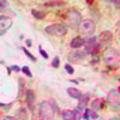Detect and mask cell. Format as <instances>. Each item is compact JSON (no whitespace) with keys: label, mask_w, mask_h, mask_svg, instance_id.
Here are the masks:
<instances>
[{"label":"cell","mask_w":120,"mask_h":120,"mask_svg":"<svg viewBox=\"0 0 120 120\" xmlns=\"http://www.w3.org/2000/svg\"><path fill=\"white\" fill-rule=\"evenodd\" d=\"M100 38H101V42L103 43H108V42H111L112 41V38H113V35L111 31H103L101 34V36H100Z\"/></svg>","instance_id":"17"},{"label":"cell","mask_w":120,"mask_h":120,"mask_svg":"<svg viewBox=\"0 0 120 120\" xmlns=\"http://www.w3.org/2000/svg\"><path fill=\"white\" fill-rule=\"evenodd\" d=\"M22 71H23V72H24V75H25V76H28L29 78H31V77H33V73H31V71H30L29 66H23V67H22Z\"/></svg>","instance_id":"22"},{"label":"cell","mask_w":120,"mask_h":120,"mask_svg":"<svg viewBox=\"0 0 120 120\" xmlns=\"http://www.w3.org/2000/svg\"><path fill=\"white\" fill-rule=\"evenodd\" d=\"M66 21L71 25L79 24L81 23V12H79L78 10H76V8L68 10L67 13H66Z\"/></svg>","instance_id":"6"},{"label":"cell","mask_w":120,"mask_h":120,"mask_svg":"<svg viewBox=\"0 0 120 120\" xmlns=\"http://www.w3.org/2000/svg\"><path fill=\"white\" fill-rule=\"evenodd\" d=\"M38 51H40V54H41L45 59H48V54L46 53L45 49H42V47H41V46H38Z\"/></svg>","instance_id":"26"},{"label":"cell","mask_w":120,"mask_h":120,"mask_svg":"<svg viewBox=\"0 0 120 120\" xmlns=\"http://www.w3.org/2000/svg\"><path fill=\"white\" fill-rule=\"evenodd\" d=\"M17 119H19V120H28V111L25 108H19L17 111Z\"/></svg>","instance_id":"18"},{"label":"cell","mask_w":120,"mask_h":120,"mask_svg":"<svg viewBox=\"0 0 120 120\" xmlns=\"http://www.w3.org/2000/svg\"><path fill=\"white\" fill-rule=\"evenodd\" d=\"M59 63H60L59 56H55V58L53 59V61H52V66H53L54 68H58V67H59Z\"/></svg>","instance_id":"24"},{"label":"cell","mask_w":120,"mask_h":120,"mask_svg":"<svg viewBox=\"0 0 120 120\" xmlns=\"http://www.w3.org/2000/svg\"><path fill=\"white\" fill-rule=\"evenodd\" d=\"M35 93L33 90H28L26 91V101H28V106L30 109H34V103H35Z\"/></svg>","instance_id":"11"},{"label":"cell","mask_w":120,"mask_h":120,"mask_svg":"<svg viewBox=\"0 0 120 120\" xmlns=\"http://www.w3.org/2000/svg\"><path fill=\"white\" fill-rule=\"evenodd\" d=\"M103 103H105V100L102 98H95L94 101L91 102V109H94V111H100L102 107H103Z\"/></svg>","instance_id":"15"},{"label":"cell","mask_w":120,"mask_h":120,"mask_svg":"<svg viewBox=\"0 0 120 120\" xmlns=\"http://www.w3.org/2000/svg\"><path fill=\"white\" fill-rule=\"evenodd\" d=\"M25 43H26V46H28V47L33 46V42H31V40H26V41H25Z\"/></svg>","instance_id":"29"},{"label":"cell","mask_w":120,"mask_h":120,"mask_svg":"<svg viewBox=\"0 0 120 120\" xmlns=\"http://www.w3.org/2000/svg\"><path fill=\"white\" fill-rule=\"evenodd\" d=\"M38 115L41 120H54L55 115V105L54 102L49 101H43L40 103V109H38Z\"/></svg>","instance_id":"1"},{"label":"cell","mask_w":120,"mask_h":120,"mask_svg":"<svg viewBox=\"0 0 120 120\" xmlns=\"http://www.w3.org/2000/svg\"><path fill=\"white\" fill-rule=\"evenodd\" d=\"M67 94L70 95V97H72V98H81V96L83 95L81 90H78L77 88H68L67 89Z\"/></svg>","instance_id":"13"},{"label":"cell","mask_w":120,"mask_h":120,"mask_svg":"<svg viewBox=\"0 0 120 120\" xmlns=\"http://www.w3.org/2000/svg\"><path fill=\"white\" fill-rule=\"evenodd\" d=\"M0 10H1V11H4V10H6L7 7H8V1H5V0H1V1H0Z\"/></svg>","instance_id":"25"},{"label":"cell","mask_w":120,"mask_h":120,"mask_svg":"<svg viewBox=\"0 0 120 120\" xmlns=\"http://www.w3.org/2000/svg\"><path fill=\"white\" fill-rule=\"evenodd\" d=\"M84 48H85V52L86 54H95L98 48H100V43H97V38L96 37H91V38H88L85 43H84Z\"/></svg>","instance_id":"5"},{"label":"cell","mask_w":120,"mask_h":120,"mask_svg":"<svg viewBox=\"0 0 120 120\" xmlns=\"http://www.w3.org/2000/svg\"><path fill=\"white\" fill-rule=\"evenodd\" d=\"M119 90H120V86H119Z\"/></svg>","instance_id":"31"},{"label":"cell","mask_w":120,"mask_h":120,"mask_svg":"<svg viewBox=\"0 0 120 120\" xmlns=\"http://www.w3.org/2000/svg\"><path fill=\"white\" fill-rule=\"evenodd\" d=\"M95 28H96L95 22L90 18H85L79 23V31H81V34H84V35H88V36L93 35L95 33Z\"/></svg>","instance_id":"2"},{"label":"cell","mask_w":120,"mask_h":120,"mask_svg":"<svg viewBox=\"0 0 120 120\" xmlns=\"http://www.w3.org/2000/svg\"><path fill=\"white\" fill-rule=\"evenodd\" d=\"M65 71H66L67 73H70V75H72V73L75 72V70H73V67L70 65V64H66V65H65Z\"/></svg>","instance_id":"23"},{"label":"cell","mask_w":120,"mask_h":120,"mask_svg":"<svg viewBox=\"0 0 120 120\" xmlns=\"http://www.w3.org/2000/svg\"><path fill=\"white\" fill-rule=\"evenodd\" d=\"M112 4H115V6L116 7H120V1H114V0H113V1H111Z\"/></svg>","instance_id":"30"},{"label":"cell","mask_w":120,"mask_h":120,"mask_svg":"<svg viewBox=\"0 0 120 120\" xmlns=\"http://www.w3.org/2000/svg\"><path fill=\"white\" fill-rule=\"evenodd\" d=\"M10 68H11V71H15V72H19V71H21L19 66H17V65H13V66H11Z\"/></svg>","instance_id":"27"},{"label":"cell","mask_w":120,"mask_h":120,"mask_svg":"<svg viewBox=\"0 0 120 120\" xmlns=\"http://www.w3.org/2000/svg\"><path fill=\"white\" fill-rule=\"evenodd\" d=\"M31 15H33L36 19H43V18H45V13L41 12V11H37V10H33Z\"/></svg>","instance_id":"19"},{"label":"cell","mask_w":120,"mask_h":120,"mask_svg":"<svg viewBox=\"0 0 120 120\" xmlns=\"http://www.w3.org/2000/svg\"><path fill=\"white\" fill-rule=\"evenodd\" d=\"M61 116L64 120H77L75 111H70V109H64L61 112Z\"/></svg>","instance_id":"10"},{"label":"cell","mask_w":120,"mask_h":120,"mask_svg":"<svg viewBox=\"0 0 120 120\" xmlns=\"http://www.w3.org/2000/svg\"><path fill=\"white\" fill-rule=\"evenodd\" d=\"M90 118L91 119H98V115H97V113L94 111V109H84L83 119L84 120H89Z\"/></svg>","instance_id":"14"},{"label":"cell","mask_w":120,"mask_h":120,"mask_svg":"<svg viewBox=\"0 0 120 120\" xmlns=\"http://www.w3.org/2000/svg\"><path fill=\"white\" fill-rule=\"evenodd\" d=\"M45 31L48 35H54V36H64L67 33V28L61 24V23H56V24H52V25H48Z\"/></svg>","instance_id":"3"},{"label":"cell","mask_w":120,"mask_h":120,"mask_svg":"<svg viewBox=\"0 0 120 120\" xmlns=\"http://www.w3.org/2000/svg\"><path fill=\"white\" fill-rule=\"evenodd\" d=\"M84 43H85L84 40H83L81 36H77V37H75L72 41H71L70 46H71V48H79V47L84 46Z\"/></svg>","instance_id":"12"},{"label":"cell","mask_w":120,"mask_h":120,"mask_svg":"<svg viewBox=\"0 0 120 120\" xmlns=\"http://www.w3.org/2000/svg\"><path fill=\"white\" fill-rule=\"evenodd\" d=\"M12 25V19L7 17V16H4L1 15L0 16V35H5V33L7 31V30L11 28Z\"/></svg>","instance_id":"8"},{"label":"cell","mask_w":120,"mask_h":120,"mask_svg":"<svg viewBox=\"0 0 120 120\" xmlns=\"http://www.w3.org/2000/svg\"><path fill=\"white\" fill-rule=\"evenodd\" d=\"M22 49H23V52L25 53V55H26V56H28V58H29L30 60H31V61H36V58H35V56H34V55H33L31 53H30V52L28 51V49H26L25 47H23Z\"/></svg>","instance_id":"21"},{"label":"cell","mask_w":120,"mask_h":120,"mask_svg":"<svg viewBox=\"0 0 120 120\" xmlns=\"http://www.w3.org/2000/svg\"><path fill=\"white\" fill-rule=\"evenodd\" d=\"M89 97H90L89 94H83L81 96V98H79V103H78V108L79 109H82V111H84V109H85V107L89 103Z\"/></svg>","instance_id":"9"},{"label":"cell","mask_w":120,"mask_h":120,"mask_svg":"<svg viewBox=\"0 0 120 120\" xmlns=\"http://www.w3.org/2000/svg\"><path fill=\"white\" fill-rule=\"evenodd\" d=\"M65 3L64 1H47V3H45V6H61V5H64Z\"/></svg>","instance_id":"20"},{"label":"cell","mask_w":120,"mask_h":120,"mask_svg":"<svg viewBox=\"0 0 120 120\" xmlns=\"http://www.w3.org/2000/svg\"><path fill=\"white\" fill-rule=\"evenodd\" d=\"M1 120H17V118L15 116H10V115H6V116H3Z\"/></svg>","instance_id":"28"},{"label":"cell","mask_w":120,"mask_h":120,"mask_svg":"<svg viewBox=\"0 0 120 120\" xmlns=\"http://www.w3.org/2000/svg\"><path fill=\"white\" fill-rule=\"evenodd\" d=\"M106 102L108 105H111L112 107H119L120 106V94L119 91H116V90H111L109 91V94L107 95V98H106Z\"/></svg>","instance_id":"7"},{"label":"cell","mask_w":120,"mask_h":120,"mask_svg":"<svg viewBox=\"0 0 120 120\" xmlns=\"http://www.w3.org/2000/svg\"><path fill=\"white\" fill-rule=\"evenodd\" d=\"M86 58V52H81V51H76L70 55V59L72 60H83Z\"/></svg>","instance_id":"16"},{"label":"cell","mask_w":120,"mask_h":120,"mask_svg":"<svg viewBox=\"0 0 120 120\" xmlns=\"http://www.w3.org/2000/svg\"><path fill=\"white\" fill-rule=\"evenodd\" d=\"M120 59V53L118 52V49L115 48H109L106 51L105 53V56H103V60L105 63L108 64V65H115Z\"/></svg>","instance_id":"4"}]
</instances>
